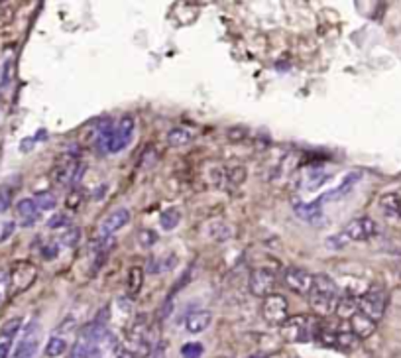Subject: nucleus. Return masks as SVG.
Listing matches in <instances>:
<instances>
[{
    "label": "nucleus",
    "mask_w": 401,
    "mask_h": 358,
    "mask_svg": "<svg viewBox=\"0 0 401 358\" xmlns=\"http://www.w3.org/2000/svg\"><path fill=\"white\" fill-rule=\"evenodd\" d=\"M16 211H18V217L22 218L24 227H32L36 223V218L40 215V209L36 205L33 199H22L18 205H16Z\"/></svg>",
    "instance_id": "6ab92c4d"
},
{
    "label": "nucleus",
    "mask_w": 401,
    "mask_h": 358,
    "mask_svg": "<svg viewBox=\"0 0 401 358\" xmlns=\"http://www.w3.org/2000/svg\"><path fill=\"white\" fill-rule=\"evenodd\" d=\"M79 239H81V230H79V227H69L66 232H63L61 242H63L66 246H75L77 242H79Z\"/></svg>",
    "instance_id": "7c9ffc66"
},
{
    "label": "nucleus",
    "mask_w": 401,
    "mask_h": 358,
    "mask_svg": "<svg viewBox=\"0 0 401 358\" xmlns=\"http://www.w3.org/2000/svg\"><path fill=\"white\" fill-rule=\"evenodd\" d=\"M33 201H36V205L40 211H52L57 205V197L52 193V191H40V193H36L33 197Z\"/></svg>",
    "instance_id": "bb28decb"
},
{
    "label": "nucleus",
    "mask_w": 401,
    "mask_h": 358,
    "mask_svg": "<svg viewBox=\"0 0 401 358\" xmlns=\"http://www.w3.org/2000/svg\"><path fill=\"white\" fill-rule=\"evenodd\" d=\"M0 304H2V293H0Z\"/></svg>",
    "instance_id": "4c0bfd02"
},
{
    "label": "nucleus",
    "mask_w": 401,
    "mask_h": 358,
    "mask_svg": "<svg viewBox=\"0 0 401 358\" xmlns=\"http://www.w3.org/2000/svg\"><path fill=\"white\" fill-rule=\"evenodd\" d=\"M14 228H16V225H14L12 221H10V223H6V225H4V228H2V234H0V240L8 239L12 232H14Z\"/></svg>",
    "instance_id": "c9c22d12"
},
{
    "label": "nucleus",
    "mask_w": 401,
    "mask_h": 358,
    "mask_svg": "<svg viewBox=\"0 0 401 358\" xmlns=\"http://www.w3.org/2000/svg\"><path fill=\"white\" fill-rule=\"evenodd\" d=\"M40 348V336H38V323H30L26 333H24L22 341L18 343L14 358H36Z\"/></svg>",
    "instance_id": "9b49d317"
},
{
    "label": "nucleus",
    "mask_w": 401,
    "mask_h": 358,
    "mask_svg": "<svg viewBox=\"0 0 401 358\" xmlns=\"http://www.w3.org/2000/svg\"><path fill=\"white\" fill-rule=\"evenodd\" d=\"M81 201H83L81 191H73L71 195L67 197V209H69V211H77L79 205H81Z\"/></svg>",
    "instance_id": "473e14b6"
},
{
    "label": "nucleus",
    "mask_w": 401,
    "mask_h": 358,
    "mask_svg": "<svg viewBox=\"0 0 401 358\" xmlns=\"http://www.w3.org/2000/svg\"><path fill=\"white\" fill-rule=\"evenodd\" d=\"M287 311H289V304L282 293H271L264 299V305H262V315L271 325L282 327L287 321Z\"/></svg>",
    "instance_id": "39448f33"
},
{
    "label": "nucleus",
    "mask_w": 401,
    "mask_h": 358,
    "mask_svg": "<svg viewBox=\"0 0 401 358\" xmlns=\"http://www.w3.org/2000/svg\"><path fill=\"white\" fill-rule=\"evenodd\" d=\"M248 358H268L266 355H262V352H254V355H250Z\"/></svg>",
    "instance_id": "e433bc0d"
},
{
    "label": "nucleus",
    "mask_w": 401,
    "mask_h": 358,
    "mask_svg": "<svg viewBox=\"0 0 401 358\" xmlns=\"http://www.w3.org/2000/svg\"><path fill=\"white\" fill-rule=\"evenodd\" d=\"M12 203V191L8 187H0V213H4V211H8L10 209Z\"/></svg>",
    "instance_id": "2f4dec72"
},
{
    "label": "nucleus",
    "mask_w": 401,
    "mask_h": 358,
    "mask_svg": "<svg viewBox=\"0 0 401 358\" xmlns=\"http://www.w3.org/2000/svg\"><path fill=\"white\" fill-rule=\"evenodd\" d=\"M128 293L130 297H136L142 292V285H144V268L140 266H132L128 270Z\"/></svg>",
    "instance_id": "4be33fe9"
},
{
    "label": "nucleus",
    "mask_w": 401,
    "mask_h": 358,
    "mask_svg": "<svg viewBox=\"0 0 401 358\" xmlns=\"http://www.w3.org/2000/svg\"><path fill=\"white\" fill-rule=\"evenodd\" d=\"M309 301H311V309L313 313L321 315V317H326V315L335 313L336 301L338 297L335 295H323V293H309Z\"/></svg>",
    "instance_id": "4468645a"
},
{
    "label": "nucleus",
    "mask_w": 401,
    "mask_h": 358,
    "mask_svg": "<svg viewBox=\"0 0 401 358\" xmlns=\"http://www.w3.org/2000/svg\"><path fill=\"white\" fill-rule=\"evenodd\" d=\"M136 239H138V242H140L142 248H152L153 244L158 242V232L148 230V228H142Z\"/></svg>",
    "instance_id": "c85d7f7f"
},
{
    "label": "nucleus",
    "mask_w": 401,
    "mask_h": 358,
    "mask_svg": "<svg viewBox=\"0 0 401 358\" xmlns=\"http://www.w3.org/2000/svg\"><path fill=\"white\" fill-rule=\"evenodd\" d=\"M57 252H59V244L50 242V244H45L44 248H42V256H44L45 260H54L55 256H57Z\"/></svg>",
    "instance_id": "72a5a7b5"
},
{
    "label": "nucleus",
    "mask_w": 401,
    "mask_h": 358,
    "mask_svg": "<svg viewBox=\"0 0 401 358\" xmlns=\"http://www.w3.org/2000/svg\"><path fill=\"white\" fill-rule=\"evenodd\" d=\"M282 336L289 343H307L315 336H319L321 327L315 317L309 315H297V317H287V321L280 327Z\"/></svg>",
    "instance_id": "f03ea898"
},
{
    "label": "nucleus",
    "mask_w": 401,
    "mask_h": 358,
    "mask_svg": "<svg viewBox=\"0 0 401 358\" xmlns=\"http://www.w3.org/2000/svg\"><path fill=\"white\" fill-rule=\"evenodd\" d=\"M12 343H14V341H0V358L10 357Z\"/></svg>",
    "instance_id": "f704fd0d"
},
{
    "label": "nucleus",
    "mask_w": 401,
    "mask_h": 358,
    "mask_svg": "<svg viewBox=\"0 0 401 358\" xmlns=\"http://www.w3.org/2000/svg\"><path fill=\"white\" fill-rule=\"evenodd\" d=\"M321 205H323V201H321V197H319L313 203H295L293 211H295V215L299 218H303L307 223H313V221H317V218L323 215Z\"/></svg>",
    "instance_id": "dca6fc26"
},
{
    "label": "nucleus",
    "mask_w": 401,
    "mask_h": 358,
    "mask_svg": "<svg viewBox=\"0 0 401 358\" xmlns=\"http://www.w3.org/2000/svg\"><path fill=\"white\" fill-rule=\"evenodd\" d=\"M376 234H378V225L370 217L352 218L345 227V237L354 242H366V240L374 239Z\"/></svg>",
    "instance_id": "423d86ee"
},
{
    "label": "nucleus",
    "mask_w": 401,
    "mask_h": 358,
    "mask_svg": "<svg viewBox=\"0 0 401 358\" xmlns=\"http://www.w3.org/2000/svg\"><path fill=\"white\" fill-rule=\"evenodd\" d=\"M205 352V347L201 343H185L181 347V357L183 358H201Z\"/></svg>",
    "instance_id": "cd10ccee"
},
{
    "label": "nucleus",
    "mask_w": 401,
    "mask_h": 358,
    "mask_svg": "<svg viewBox=\"0 0 401 358\" xmlns=\"http://www.w3.org/2000/svg\"><path fill=\"white\" fill-rule=\"evenodd\" d=\"M250 293L254 297H262L266 299L268 295L273 293V285H275V274L270 268H256L250 274Z\"/></svg>",
    "instance_id": "0eeeda50"
},
{
    "label": "nucleus",
    "mask_w": 401,
    "mask_h": 358,
    "mask_svg": "<svg viewBox=\"0 0 401 358\" xmlns=\"http://www.w3.org/2000/svg\"><path fill=\"white\" fill-rule=\"evenodd\" d=\"M358 345V338L352 333H335V343H333V347L340 348V350H354Z\"/></svg>",
    "instance_id": "a878e982"
},
{
    "label": "nucleus",
    "mask_w": 401,
    "mask_h": 358,
    "mask_svg": "<svg viewBox=\"0 0 401 358\" xmlns=\"http://www.w3.org/2000/svg\"><path fill=\"white\" fill-rule=\"evenodd\" d=\"M386 305H388V295L384 292V288L372 285L368 292L358 299V311L378 323L386 313Z\"/></svg>",
    "instance_id": "7ed1b4c3"
},
{
    "label": "nucleus",
    "mask_w": 401,
    "mask_h": 358,
    "mask_svg": "<svg viewBox=\"0 0 401 358\" xmlns=\"http://www.w3.org/2000/svg\"><path fill=\"white\" fill-rule=\"evenodd\" d=\"M213 325V313L211 311H195V313H191L187 317V321H185V327H187V331L189 333H193V335H199V333H203L206 331L209 327Z\"/></svg>",
    "instance_id": "2eb2a0df"
},
{
    "label": "nucleus",
    "mask_w": 401,
    "mask_h": 358,
    "mask_svg": "<svg viewBox=\"0 0 401 358\" xmlns=\"http://www.w3.org/2000/svg\"><path fill=\"white\" fill-rule=\"evenodd\" d=\"M311 292L323 293V295H335V297H338V285H336V282L331 278V276H326V274H315Z\"/></svg>",
    "instance_id": "a211bd4d"
},
{
    "label": "nucleus",
    "mask_w": 401,
    "mask_h": 358,
    "mask_svg": "<svg viewBox=\"0 0 401 358\" xmlns=\"http://www.w3.org/2000/svg\"><path fill=\"white\" fill-rule=\"evenodd\" d=\"M283 282L292 292L299 293V295H307L311 292V285H313V276L303 268L289 266L287 270L283 271Z\"/></svg>",
    "instance_id": "6e6552de"
},
{
    "label": "nucleus",
    "mask_w": 401,
    "mask_h": 358,
    "mask_svg": "<svg viewBox=\"0 0 401 358\" xmlns=\"http://www.w3.org/2000/svg\"><path fill=\"white\" fill-rule=\"evenodd\" d=\"M136 128V122L132 117H122L116 128L107 126V128H100L98 130V140L97 146L107 154H119L122 152L132 140V134Z\"/></svg>",
    "instance_id": "f257e3e1"
},
{
    "label": "nucleus",
    "mask_w": 401,
    "mask_h": 358,
    "mask_svg": "<svg viewBox=\"0 0 401 358\" xmlns=\"http://www.w3.org/2000/svg\"><path fill=\"white\" fill-rule=\"evenodd\" d=\"M379 207L386 215L401 218V195L398 193H386L379 197Z\"/></svg>",
    "instance_id": "aec40b11"
},
{
    "label": "nucleus",
    "mask_w": 401,
    "mask_h": 358,
    "mask_svg": "<svg viewBox=\"0 0 401 358\" xmlns=\"http://www.w3.org/2000/svg\"><path fill=\"white\" fill-rule=\"evenodd\" d=\"M130 211L128 209H114L107 217L103 218L100 227H98V234L100 237H114L119 230L126 227L130 223Z\"/></svg>",
    "instance_id": "1a4fd4ad"
},
{
    "label": "nucleus",
    "mask_w": 401,
    "mask_h": 358,
    "mask_svg": "<svg viewBox=\"0 0 401 358\" xmlns=\"http://www.w3.org/2000/svg\"><path fill=\"white\" fill-rule=\"evenodd\" d=\"M67 348H69V343H67V338L63 336H50V341H47V345H45V357L47 358H59L63 357L67 352Z\"/></svg>",
    "instance_id": "412c9836"
},
{
    "label": "nucleus",
    "mask_w": 401,
    "mask_h": 358,
    "mask_svg": "<svg viewBox=\"0 0 401 358\" xmlns=\"http://www.w3.org/2000/svg\"><path fill=\"white\" fill-rule=\"evenodd\" d=\"M376 325H378L376 321H372L370 317H366V315L358 311V313L350 319V333L356 336L358 341H362V338H368V336L374 335Z\"/></svg>",
    "instance_id": "ddd939ff"
},
{
    "label": "nucleus",
    "mask_w": 401,
    "mask_h": 358,
    "mask_svg": "<svg viewBox=\"0 0 401 358\" xmlns=\"http://www.w3.org/2000/svg\"><path fill=\"white\" fill-rule=\"evenodd\" d=\"M191 140H193V134L187 128H172V130L167 132V142L174 148H181V146L189 144Z\"/></svg>",
    "instance_id": "393cba45"
},
{
    "label": "nucleus",
    "mask_w": 401,
    "mask_h": 358,
    "mask_svg": "<svg viewBox=\"0 0 401 358\" xmlns=\"http://www.w3.org/2000/svg\"><path fill=\"white\" fill-rule=\"evenodd\" d=\"M181 223V213L177 209H165L162 215H160V227L167 232H172L175 228L179 227Z\"/></svg>",
    "instance_id": "5701e85b"
},
{
    "label": "nucleus",
    "mask_w": 401,
    "mask_h": 358,
    "mask_svg": "<svg viewBox=\"0 0 401 358\" xmlns=\"http://www.w3.org/2000/svg\"><path fill=\"white\" fill-rule=\"evenodd\" d=\"M36 280V268L30 262H16L10 271V285L14 292L28 290Z\"/></svg>",
    "instance_id": "9d476101"
},
{
    "label": "nucleus",
    "mask_w": 401,
    "mask_h": 358,
    "mask_svg": "<svg viewBox=\"0 0 401 358\" xmlns=\"http://www.w3.org/2000/svg\"><path fill=\"white\" fill-rule=\"evenodd\" d=\"M335 313L340 317V319H352L354 315L358 313V297L352 295V293H345L342 297H338L335 307Z\"/></svg>",
    "instance_id": "f3484780"
},
{
    "label": "nucleus",
    "mask_w": 401,
    "mask_h": 358,
    "mask_svg": "<svg viewBox=\"0 0 401 358\" xmlns=\"http://www.w3.org/2000/svg\"><path fill=\"white\" fill-rule=\"evenodd\" d=\"M47 227L52 230H57V228H69L71 227V218L67 217L66 213H57L54 217L47 221Z\"/></svg>",
    "instance_id": "c756f323"
},
{
    "label": "nucleus",
    "mask_w": 401,
    "mask_h": 358,
    "mask_svg": "<svg viewBox=\"0 0 401 358\" xmlns=\"http://www.w3.org/2000/svg\"><path fill=\"white\" fill-rule=\"evenodd\" d=\"M81 170H83V165L81 162L77 160L73 154H66V156H61V160H57L54 167V184L61 185V187H66L69 184H75L77 177L81 174Z\"/></svg>",
    "instance_id": "20e7f679"
},
{
    "label": "nucleus",
    "mask_w": 401,
    "mask_h": 358,
    "mask_svg": "<svg viewBox=\"0 0 401 358\" xmlns=\"http://www.w3.org/2000/svg\"><path fill=\"white\" fill-rule=\"evenodd\" d=\"M22 329V317H14L0 327V341H14Z\"/></svg>",
    "instance_id": "b1692460"
},
{
    "label": "nucleus",
    "mask_w": 401,
    "mask_h": 358,
    "mask_svg": "<svg viewBox=\"0 0 401 358\" xmlns=\"http://www.w3.org/2000/svg\"><path fill=\"white\" fill-rule=\"evenodd\" d=\"M360 179H362V172H350V174L345 175V179L338 184V187H335L333 191H328V193L321 197V201H338V199L347 197L356 187Z\"/></svg>",
    "instance_id": "f8f14e48"
}]
</instances>
